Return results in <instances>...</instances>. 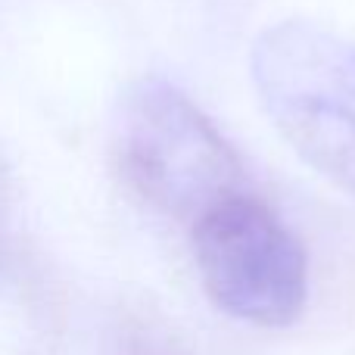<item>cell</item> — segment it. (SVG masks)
<instances>
[{
    "mask_svg": "<svg viewBox=\"0 0 355 355\" xmlns=\"http://www.w3.org/2000/svg\"><path fill=\"white\" fill-rule=\"evenodd\" d=\"M112 156L131 193L187 225L250 193L237 150L187 94L156 75L125 87L112 122Z\"/></svg>",
    "mask_w": 355,
    "mask_h": 355,
    "instance_id": "6da1fadb",
    "label": "cell"
},
{
    "mask_svg": "<svg viewBox=\"0 0 355 355\" xmlns=\"http://www.w3.org/2000/svg\"><path fill=\"white\" fill-rule=\"evenodd\" d=\"M250 69L259 103L296 156L355 196L352 37L287 19L256 37Z\"/></svg>",
    "mask_w": 355,
    "mask_h": 355,
    "instance_id": "7a4b0ae2",
    "label": "cell"
},
{
    "mask_svg": "<svg viewBox=\"0 0 355 355\" xmlns=\"http://www.w3.org/2000/svg\"><path fill=\"white\" fill-rule=\"evenodd\" d=\"M206 296L231 318L290 327L309 300V259L300 237L259 196L240 193L190 225Z\"/></svg>",
    "mask_w": 355,
    "mask_h": 355,
    "instance_id": "3957f363",
    "label": "cell"
},
{
    "mask_svg": "<svg viewBox=\"0 0 355 355\" xmlns=\"http://www.w3.org/2000/svg\"><path fill=\"white\" fill-rule=\"evenodd\" d=\"M119 355H190L187 346L159 321H128L119 337Z\"/></svg>",
    "mask_w": 355,
    "mask_h": 355,
    "instance_id": "277c9868",
    "label": "cell"
}]
</instances>
